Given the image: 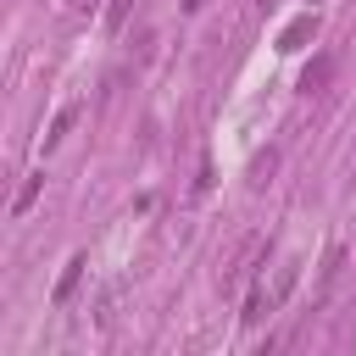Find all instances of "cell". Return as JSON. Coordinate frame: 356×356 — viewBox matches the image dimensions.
<instances>
[{
	"label": "cell",
	"instance_id": "obj_1",
	"mask_svg": "<svg viewBox=\"0 0 356 356\" xmlns=\"http://www.w3.org/2000/svg\"><path fill=\"white\" fill-rule=\"evenodd\" d=\"M295 284H300V261H278V267H273V278H261V284L245 295V323L273 317V312L295 295Z\"/></svg>",
	"mask_w": 356,
	"mask_h": 356
},
{
	"label": "cell",
	"instance_id": "obj_2",
	"mask_svg": "<svg viewBox=\"0 0 356 356\" xmlns=\"http://www.w3.org/2000/svg\"><path fill=\"white\" fill-rule=\"evenodd\" d=\"M261 261H267V234H245V239L234 245L228 267L217 273V289H222V295H234V289H239V284H245V278H250Z\"/></svg>",
	"mask_w": 356,
	"mask_h": 356
},
{
	"label": "cell",
	"instance_id": "obj_3",
	"mask_svg": "<svg viewBox=\"0 0 356 356\" xmlns=\"http://www.w3.org/2000/svg\"><path fill=\"white\" fill-rule=\"evenodd\" d=\"M306 39H317V11H306V17H295L284 33H278V50H300Z\"/></svg>",
	"mask_w": 356,
	"mask_h": 356
},
{
	"label": "cell",
	"instance_id": "obj_4",
	"mask_svg": "<svg viewBox=\"0 0 356 356\" xmlns=\"http://www.w3.org/2000/svg\"><path fill=\"white\" fill-rule=\"evenodd\" d=\"M83 267H89V256H83V250H78V256H72V261H67V273H61V278H56V306H67V300H72V289H78V284H83Z\"/></svg>",
	"mask_w": 356,
	"mask_h": 356
},
{
	"label": "cell",
	"instance_id": "obj_5",
	"mask_svg": "<svg viewBox=\"0 0 356 356\" xmlns=\"http://www.w3.org/2000/svg\"><path fill=\"white\" fill-rule=\"evenodd\" d=\"M39 189H44V167L22 178V189H17V200H11V217H28V211H33V200H39Z\"/></svg>",
	"mask_w": 356,
	"mask_h": 356
},
{
	"label": "cell",
	"instance_id": "obj_6",
	"mask_svg": "<svg viewBox=\"0 0 356 356\" xmlns=\"http://www.w3.org/2000/svg\"><path fill=\"white\" fill-rule=\"evenodd\" d=\"M328 78H334V56H317V61L300 72V89H306V95H317V89H328Z\"/></svg>",
	"mask_w": 356,
	"mask_h": 356
},
{
	"label": "cell",
	"instance_id": "obj_7",
	"mask_svg": "<svg viewBox=\"0 0 356 356\" xmlns=\"http://www.w3.org/2000/svg\"><path fill=\"white\" fill-rule=\"evenodd\" d=\"M339 267H345V245H328V256H323V278H317V300H328V289H334Z\"/></svg>",
	"mask_w": 356,
	"mask_h": 356
},
{
	"label": "cell",
	"instance_id": "obj_8",
	"mask_svg": "<svg viewBox=\"0 0 356 356\" xmlns=\"http://www.w3.org/2000/svg\"><path fill=\"white\" fill-rule=\"evenodd\" d=\"M72 122H78V106H61V111H56V122H50V134H44V150H56V145L67 139V128H72Z\"/></svg>",
	"mask_w": 356,
	"mask_h": 356
},
{
	"label": "cell",
	"instance_id": "obj_9",
	"mask_svg": "<svg viewBox=\"0 0 356 356\" xmlns=\"http://www.w3.org/2000/svg\"><path fill=\"white\" fill-rule=\"evenodd\" d=\"M128 11H134V0H111V6H106V28L117 33V28L128 22Z\"/></svg>",
	"mask_w": 356,
	"mask_h": 356
},
{
	"label": "cell",
	"instance_id": "obj_10",
	"mask_svg": "<svg viewBox=\"0 0 356 356\" xmlns=\"http://www.w3.org/2000/svg\"><path fill=\"white\" fill-rule=\"evenodd\" d=\"M273 167H278V156H273V150H267V156H256V161H250V184H267V172H273Z\"/></svg>",
	"mask_w": 356,
	"mask_h": 356
},
{
	"label": "cell",
	"instance_id": "obj_11",
	"mask_svg": "<svg viewBox=\"0 0 356 356\" xmlns=\"http://www.w3.org/2000/svg\"><path fill=\"white\" fill-rule=\"evenodd\" d=\"M67 6H72V11H89V6H95V0H67Z\"/></svg>",
	"mask_w": 356,
	"mask_h": 356
},
{
	"label": "cell",
	"instance_id": "obj_12",
	"mask_svg": "<svg viewBox=\"0 0 356 356\" xmlns=\"http://www.w3.org/2000/svg\"><path fill=\"white\" fill-rule=\"evenodd\" d=\"M200 6H206V0H184V11H200Z\"/></svg>",
	"mask_w": 356,
	"mask_h": 356
},
{
	"label": "cell",
	"instance_id": "obj_13",
	"mask_svg": "<svg viewBox=\"0 0 356 356\" xmlns=\"http://www.w3.org/2000/svg\"><path fill=\"white\" fill-rule=\"evenodd\" d=\"M261 6H273V0H261Z\"/></svg>",
	"mask_w": 356,
	"mask_h": 356
}]
</instances>
